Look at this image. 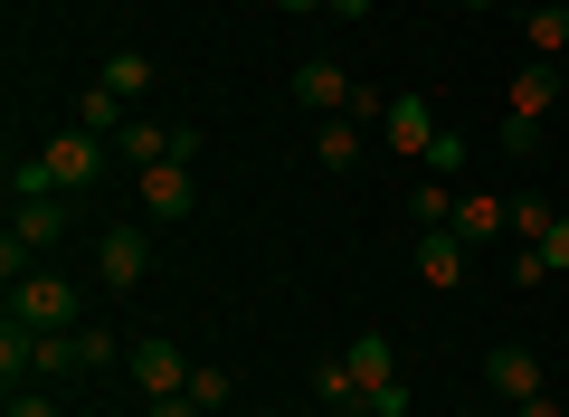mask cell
I'll return each mask as SVG.
<instances>
[{
  "label": "cell",
  "instance_id": "14",
  "mask_svg": "<svg viewBox=\"0 0 569 417\" xmlns=\"http://www.w3.org/2000/svg\"><path fill=\"white\" fill-rule=\"evenodd\" d=\"M96 86H114L123 105H142V96H152V58H142V48H114V58L96 67Z\"/></svg>",
  "mask_w": 569,
  "mask_h": 417
},
{
  "label": "cell",
  "instance_id": "12",
  "mask_svg": "<svg viewBox=\"0 0 569 417\" xmlns=\"http://www.w3.org/2000/svg\"><path fill=\"white\" fill-rule=\"evenodd\" d=\"M351 379H361V389H389V379H399V351H389V332H351Z\"/></svg>",
  "mask_w": 569,
  "mask_h": 417
},
{
  "label": "cell",
  "instance_id": "6",
  "mask_svg": "<svg viewBox=\"0 0 569 417\" xmlns=\"http://www.w3.org/2000/svg\"><path fill=\"white\" fill-rule=\"evenodd\" d=\"M351 96H361V86H351L342 67H323V58H305V67H295V105H305L313 123H323V115H351Z\"/></svg>",
  "mask_w": 569,
  "mask_h": 417
},
{
  "label": "cell",
  "instance_id": "1",
  "mask_svg": "<svg viewBox=\"0 0 569 417\" xmlns=\"http://www.w3.org/2000/svg\"><path fill=\"white\" fill-rule=\"evenodd\" d=\"M10 322H29V332H77V285H67L58 266H29V276L10 285Z\"/></svg>",
  "mask_w": 569,
  "mask_h": 417
},
{
  "label": "cell",
  "instance_id": "20",
  "mask_svg": "<svg viewBox=\"0 0 569 417\" xmlns=\"http://www.w3.org/2000/svg\"><path fill=\"white\" fill-rule=\"evenodd\" d=\"M313 389H323V408L361 417V379H351V360H323V370H313Z\"/></svg>",
  "mask_w": 569,
  "mask_h": 417
},
{
  "label": "cell",
  "instance_id": "25",
  "mask_svg": "<svg viewBox=\"0 0 569 417\" xmlns=\"http://www.w3.org/2000/svg\"><path fill=\"white\" fill-rule=\"evenodd\" d=\"M427 171H437V180L466 171V133H437V142H427Z\"/></svg>",
  "mask_w": 569,
  "mask_h": 417
},
{
  "label": "cell",
  "instance_id": "24",
  "mask_svg": "<svg viewBox=\"0 0 569 417\" xmlns=\"http://www.w3.org/2000/svg\"><path fill=\"white\" fill-rule=\"evenodd\" d=\"M190 408L219 417V408H228V370H209V360H200V370H190Z\"/></svg>",
  "mask_w": 569,
  "mask_h": 417
},
{
  "label": "cell",
  "instance_id": "31",
  "mask_svg": "<svg viewBox=\"0 0 569 417\" xmlns=\"http://www.w3.org/2000/svg\"><path fill=\"white\" fill-rule=\"evenodd\" d=\"M332 20H370V0H332Z\"/></svg>",
  "mask_w": 569,
  "mask_h": 417
},
{
  "label": "cell",
  "instance_id": "22",
  "mask_svg": "<svg viewBox=\"0 0 569 417\" xmlns=\"http://www.w3.org/2000/svg\"><path fill=\"white\" fill-rule=\"evenodd\" d=\"M550 219H560V209H550L541 190H522V199H512V238H522V247H541V238H550Z\"/></svg>",
  "mask_w": 569,
  "mask_h": 417
},
{
  "label": "cell",
  "instance_id": "19",
  "mask_svg": "<svg viewBox=\"0 0 569 417\" xmlns=\"http://www.w3.org/2000/svg\"><path fill=\"white\" fill-rule=\"evenodd\" d=\"M77 123H86V133H123V123H133V105H123L114 86H86V105H77Z\"/></svg>",
  "mask_w": 569,
  "mask_h": 417
},
{
  "label": "cell",
  "instance_id": "27",
  "mask_svg": "<svg viewBox=\"0 0 569 417\" xmlns=\"http://www.w3.org/2000/svg\"><path fill=\"white\" fill-rule=\"evenodd\" d=\"M0 417H67V408L48 389H10V408H0Z\"/></svg>",
  "mask_w": 569,
  "mask_h": 417
},
{
  "label": "cell",
  "instance_id": "21",
  "mask_svg": "<svg viewBox=\"0 0 569 417\" xmlns=\"http://www.w3.org/2000/svg\"><path fill=\"white\" fill-rule=\"evenodd\" d=\"M77 370H86L77 332H39V379H77Z\"/></svg>",
  "mask_w": 569,
  "mask_h": 417
},
{
  "label": "cell",
  "instance_id": "8",
  "mask_svg": "<svg viewBox=\"0 0 569 417\" xmlns=\"http://www.w3.org/2000/svg\"><path fill=\"white\" fill-rule=\"evenodd\" d=\"M466 266H475V247L456 228H418V276L427 285H466Z\"/></svg>",
  "mask_w": 569,
  "mask_h": 417
},
{
  "label": "cell",
  "instance_id": "15",
  "mask_svg": "<svg viewBox=\"0 0 569 417\" xmlns=\"http://www.w3.org/2000/svg\"><path fill=\"white\" fill-rule=\"evenodd\" d=\"M399 209H408V219H418V228H456V180H437V171H427L418 190L399 199Z\"/></svg>",
  "mask_w": 569,
  "mask_h": 417
},
{
  "label": "cell",
  "instance_id": "26",
  "mask_svg": "<svg viewBox=\"0 0 569 417\" xmlns=\"http://www.w3.org/2000/svg\"><path fill=\"white\" fill-rule=\"evenodd\" d=\"M541 266H550V276H569V209L550 219V238H541Z\"/></svg>",
  "mask_w": 569,
  "mask_h": 417
},
{
  "label": "cell",
  "instance_id": "9",
  "mask_svg": "<svg viewBox=\"0 0 569 417\" xmlns=\"http://www.w3.org/2000/svg\"><path fill=\"white\" fill-rule=\"evenodd\" d=\"M485 379H493V398H541V360H531L522 341H503V351H485Z\"/></svg>",
  "mask_w": 569,
  "mask_h": 417
},
{
  "label": "cell",
  "instance_id": "4",
  "mask_svg": "<svg viewBox=\"0 0 569 417\" xmlns=\"http://www.w3.org/2000/svg\"><path fill=\"white\" fill-rule=\"evenodd\" d=\"M39 152H48V171H58V190H67V199H77L86 180L104 171V133H86V123H77V133H48Z\"/></svg>",
  "mask_w": 569,
  "mask_h": 417
},
{
  "label": "cell",
  "instance_id": "29",
  "mask_svg": "<svg viewBox=\"0 0 569 417\" xmlns=\"http://www.w3.org/2000/svg\"><path fill=\"white\" fill-rule=\"evenodd\" d=\"M142 417H200V408H190V389H181V398H152Z\"/></svg>",
  "mask_w": 569,
  "mask_h": 417
},
{
  "label": "cell",
  "instance_id": "17",
  "mask_svg": "<svg viewBox=\"0 0 569 417\" xmlns=\"http://www.w3.org/2000/svg\"><path fill=\"white\" fill-rule=\"evenodd\" d=\"M522 39H531V58H569V10H560V0H541V10H531V20H522Z\"/></svg>",
  "mask_w": 569,
  "mask_h": 417
},
{
  "label": "cell",
  "instance_id": "3",
  "mask_svg": "<svg viewBox=\"0 0 569 417\" xmlns=\"http://www.w3.org/2000/svg\"><path fill=\"white\" fill-rule=\"evenodd\" d=\"M123 370L142 379V398H181L200 360H190V351H171V341H133V351H123Z\"/></svg>",
  "mask_w": 569,
  "mask_h": 417
},
{
  "label": "cell",
  "instance_id": "2",
  "mask_svg": "<svg viewBox=\"0 0 569 417\" xmlns=\"http://www.w3.org/2000/svg\"><path fill=\"white\" fill-rule=\"evenodd\" d=\"M96 276L114 285V295H142V276H152V238H142V228H104V238H96Z\"/></svg>",
  "mask_w": 569,
  "mask_h": 417
},
{
  "label": "cell",
  "instance_id": "23",
  "mask_svg": "<svg viewBox=\"0 0 569 417\" xmlns=\"http://www.w3.org/2000/svg\"><path fill=\"white\" fill-rule=\"evenodd\" d=\"M77 351H86V370H114V360L133 351V341H114L104 322H77Z\"/></svg>",
  "mask_w": 569,
  "mask_h": 417
},
{
  "label": "cell",
  "instance_id": "10",
  "mask_svg": "<svg viewBox=\"0 0 569 417\" xmlns=\"http://www.w3.org/2000/svg\"><path fill=\"white\" fill-rule=\"evenodd\" d=\"M503 228H512V199H485V190H466V199H456V238H466V247L503 238Z\"/></svg>",
  "mask_w": 569,
  "mask_h": 417
},
{
  "label": "cell",
  "instance_id": "13",
  "mask_svg": "<svg viewBox=\"0 0 569 417\" xmlns=\"http://www.w3.org/2000/svg\"><path fill=\"white\" fill-rule=\"evenodd\" d=\"M313 161H323V171H351V161H361V123L323 115V123H313Z\"/></svg>",
  "mask_w": 569,
  "mask_h": 417
},
{
  "label": "cell",
  "instance_id": "28",
  "mask_svg": "<svg viewBox=\"0 0 569 417\" xmlns=\"http://www.w3.org/2000/svg\"><path fill=\"white\" fill-rule=\"evenodd\" d=\"M361 417H408V389L389 379V389H361Z\"/></svg>",
  "mask_w": 569,
  "mask_h": 417
},
{
  "label": "cell",
  "instance_id": "11",
  "mask_svg": "<svg viewBox=\"0 0 569 417\" xmlns=\"http://www.w3.org/2000/svg\"><path fill=\"white\" fill-rule=\"evenodd\" d=\"M550 67H522V77H512V96H503V123H531V133H541V115H550Z\"/></svg>",
  "mask_w": 569,
  "mask_h": 417
},
{
  "label": "cell",
  "instance_id": "18",
  "mask_svg": "<svg viewBox=\"0 0 569 417\" xmlns=\"http://www.w3.org/2000/svg\"><path fill=\"white\" fill-rule=\"evenodd\" d=\"M20 199H67L58 171H48V152H20V161H10V209H20Z\"/></svg>",
  "mask_w": 569,
  "mask_h": 417
},
{
  "label": "cell",
  "instance_id": "7",
  "mask_svg": "<svg viewBox=\"0 0 569 417\" xmlns=\"http://www.w3.org/2000/svg\"><path fill=\"white\" fill-rule=\"evenodd\" d=\"M380 133H389V152L427 161V142H437V105H427V96H399V105L380 115Z\"/></svg>",
  "mask_w": 569,
  "mask_h": 417
},
{
  "label": "cell",
  "instance_id": "30",
  "mask_svg": "<svg viewBox=\"0 0 569 417\" xmlns=\"http://www.w3.org/2000/svg\"><path fill=\"white\" fill-rule=\"evenodd\" d=\"M512 417H560V408H550V389H541V398H512Z\"/></svg>",
  "mask_w": 569,
  "mask_h": 417
},
{
  "label": "cell",
  "instance_id": "5",
  "mask_svg": "<svg viewBox=\"0 0 569 417\" xmlns=\"http://www.w3.org/2000/svg\"><path fill=\"white\" fill-rule=\"evenodd\" d=\"M133 190H142V209H152V219H190V209H200L190 161H152V171H133Z\"/></svg>",
  "mask_w": 569,
  "mask_h": 417
},
{
  "label": "cell",
  "instance_id": "32",
  "mask_svg": "<svg viewBox=\"0 0 569 417\" xmlns=\"http://www.w3.org/2000/svg\"><path fill=\"white\" fill-rule=\"evenodd\" d=\"M276 10H295V20H313V10H332V0H276Z\"/></svg>",
  "mask_w": 569,
  "mask_h": 417
},
{
  "label": "cell",
  "instance_id": "33",
  "mask_svg": "<svg viewBox=\"0 0 569 417\" xmlns=\"http://www.w3.org/2000/svg\"><path fill=\"white\" fill-rule=\"evenodd\" d=\"M466 10H503V0H466Z\"/></svg>",
  "mask_w": 569,
  "mask_h": 417
},
{
  "label": "cell",
  "instance_id": "16",
  "mask_svg": "<svg viewBox=\"0 0 569 417\" xmlns=\"http://www.w3.org/2000/svg\"><path fill=\"white\" fill-rule=\"evenodd\" d=\"M10 228L48 257V247H58V228H67V199H20V209H10Z\"/></svg>",
  "mask_w": 569,
  "mask_h": 417
}]
</instances>
